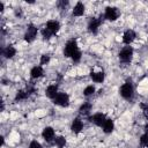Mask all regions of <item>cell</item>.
<instances>
[{
  "label": "cell",
  "mask_w": 148,
  "mask_h": 148,
  "mask_svg": "<svg viewBox=\"0 0 148 148\" xmlns=\"http://www.w3.org/2000/svg\"><path fill=\"white\" fill-rule=\"evenodd\" d=\"M99 25H101V20H98L96 17H92L88 23V30L90 32H92V34H96L98 28H99Z\"/></svg>",
  "instance_id": "cell-9"
},
{
  "label": "cell",
  "mask_w": 148,
  "mask_h": 148,
  "mask_svg": "<svg viewBox=\"0 0 148 148\" xmlns=\"http://www.w3.org/2000/svg\"><path fill=\"white\" fill-rule=\"evenodd\" d=\"M50 61V56L49 54H43L40 57V65H46Z\"/></svg>",
  "instance_id": "cell-23"
},
{
  "label": "cell",
  "mask_w": 148,
  "mask_h": 148,
  "mask_svg": "<svg viewBox=\"0 0 148 148\" xmlns=\"http://www.w3.org/2000/svg\"><path fill=\"white\" fill-rule=\"evenodd\" d=\"M53 34L49 30V29H46V28H43V30H42V36H43V38L44 39H49L51 36H52Z\"/></svg>",
  "instance_id": "cell-22"
},
{
  "label": "cell",
  "mask_w": 148,
  "mask_h": 148,
  "mask_svg": "<svg viewBox=\"0 0 148 148\" xmlns=\"http://www.w3.org/2000/svg\"><path fill=\"white\" fill-rule=\"evenodd\" d=\"M30 74H31V77H32V79H38V77H40V76L43 75V68H42V66H35V67L31 69Z\"/></svg>",
  "instance_id": "cell-17"
},
{
  "label": "cell",
  "mask_w": 148,
  "mask_h": 148,
  "mask_svg": "<svg viewBox=\"0 0 148 148\" xmlns=\"http://www.w3.org/2000/svg\"><path fill=\"white\" fill-rule=\"evenodd\" d=\"M135 37H136V34H135L133 30L128 29V30H126V31L124 32V35H123V42H124L125 44L130 45V44L135 39Z\"/></svg>",
  "instance_id": "cell-8"
},
{
  "label": "cell",
  "mask_w": 148,
  "mask_h": 148,
  "mask_svg": "<svg viewBox=\"0 0 148 148\" xmlns=\"http://www.w3.org/2000/svg\"><path fill=\"white\" fill-rule=\"evenodd\" d=\"M141 108L143 109V112H145V114L148 117V103H146V104H142V105H141Z\"/></svg>",
  "instance_id": "cell-28"
},
{
  "label": "cell",
  "mask_w": 148,
  "mask_h": 148,
  "mask_svg": "<svg viewBox=\"0 0 148 148\" xmlns=\"http://www.w3.org/2000/svg\"><path fill=\"white\" fill-rule=\"evenodd\" d=\"M90 110H91V104L90 103H83L79 109L80 113H82V114H88Z\"/></svg>",
  "instance_id": "cell-19"
},
{
  "label": "cell",
  "mask_w": 148,
  "mask_h": 148,
  "mask_svg": "<svg viewBox=\"0 0 148 148\" xmlns=\"http://www.w3.org/2000/svg\"><path fill=\"white\" fill-rule=\"evenodd\" d=\"M145 130H146V133L148 134V123L146 124V126H145Z\"/></svg>",
  "instance_id": "cell-30"
},
{
  "label": "cell",
  "mask_w": 148,
  "mask_h": 148,
  "mask_svg": "<svg viewBox=\"0 0 148 148\" xmlns=\"http://www.w3.org/2000/svg\"><path fill=\"white\" fill-rule=\"evenodd\" d=\"M42 135L46 141H51L54 138V130L52 127H45L42 132Z\"/></svg>",
  "instance_id": "cell-13"
},
{
  "label": "cell",
  "mask_w": 148,
  "mask_h": 148,
  "mask_svg": "<svg viewBox=\"0 0 148 148\" xmlns=\"http://www.w3.org/2000/svg\"><path fill=\"white\" fill-rule=\"evenodd\" d=\"M15 53H16V50H15V47H14L13 45L6 46V47L3 49V51H2V54H3L5 58H7V59L13 58V57L15 56Z\"/></svg>",
  "instance_id": "cell-14"
},
{
  "label": "cell",
  "mask_w": 148,
  "mask_h": 148,
  "mask_svg": "<svg viewBox=\"0 0 148 148\" xmlns=\"http://www.w3.org/2000/svg\"><path fill=\"white\" fill-rule=\"evenodd\" d=\"M45 28H46V29H49V30L54 35V34H57V32L59 31V29H60V24H59V22H58V21L51 20V21H47V23H46Z\"/></svg>",
  "instance_id": "cell-10"
},
{
  "label": "cell",
  "mask_w": 148,
  "mask_h": 148,
  "mask_svg": "<svg viewBox=\"0 0 148 148\" xmlns=\"http://www.w3.org/2000/svg\"><path fill=\"white\" fill-rule=\"evenodd\" d=\"M67 5H68V1H59V2H58V6H59L60 9H64Z\"/></svg>",
  "instance_id": "cell-27"
},
{
  "label": "cell",
  "mask_w": 148,
  "mask_h": 148,
  "mask_svg": "<svg viewBox=\"0 0 148 148\" xmlns=\"http://www.w3.org/2000/svg\"><path fill=\"white\" fill-rule=\"evenodd\" d=\"M54 143H56V146H57L58 148H62V147H65V145H66V139H65L64 136H57V138L54 139Z\"/></svg>",
  "instance_id": "cell-20"
},
{
  "label": "cell",
  "mask_w": 148,
  "mask_h": 148,
  "mask_svg": "<svg viewBox=\"0 0 148 148\" xmlns=\"http://www.w3.org/2000/svg\"><path fill=\"white\" fill-rule=\"evenodd\" d=\"M53 103L59 106H68L69 104V97L65 92H58V95L54 97Z\"/></svg>",
  "instance_id": "cell-3"
},
{
  "label": "cell",
  "mask_w": 148,
  "mask_h": 148,
  "mask_svg": "<svg viewBox=\"0 0 148 148\" xmlns=\"http://www.w3.org/2000/svg\"><path fill=\"white\" fill-rule=\"evenodd\" d=\"M90 77L92 79V81H95L97 83H101L104 80V73L103 72H91Z\"/></svg>",
  "instance_id": "cell-16"
},
{
  "label": "cell",
  "mask_w": 148,
  "mask_h": 148,
  "mask_svg": "<svg viewBox=\"0 0 148 148\" xmlns=\"http://www.w3.org/2000/svg\"><path fill=\"white\" fill-rule=\"evenodd\" d=\"M37 36V28L30 23L28 27H27V31H25V35H24V39L28 42V43H31Z\"/></svg>",
  "instance_id": "cell-4"
},
{
  "label": "cell",
  "mask_w": 148,
  "mask_h": 148,
  "mask_svg": "<svg viewBox=\"0 0 148 148\" xmlns=\"http://www.w3.org/2000/svg\"><path fill=\"white\" fill-rule=\"evenodd\" d=\"M72 59H73L74 62H79L80 59H81V52H80V51H76V52L72 56Z\"/></svg>",
  "instance_id": "cell-24"
},
{
  "label": "cell",
  "mask_w": 148,
  "mask_h": 148,
  "mask_svg": "<svg viewBox=\"0 0 148 148\" xmlns=\"http://www.w3.org/2000/svg\"><path fill=\"white\" fill-rule=\"evenodd\" d=\"M102 127H103V131L105 133H111L113 131V121L111 119H106Z\"/></svg>",
  "instance_id": "cell-18"
},
{
  "label": "cell",
  "mask_w": 148,
  "mask_h": 148,
  "mask_svg": "<svg viewBox=\"0 0 148 148\" xmlns=\"http://www.w3.org/2000/svg\"><path fill=\"white\" fill-rule=\"evenodd\" d=\"M29 148H43V147H42V145H40L39 142H37V141H31L30 145H29Z\"/></svg>",
  "instance_id": "cell-26"
},
{
  "label": "cell",
  "mask_w": 148,
  "mask_h": 148,
  "mask_svg": "<svg viewBox=\"0 0 148 148\" xmlns=\"http://www.w3.org/2000/svg\"><path fill=\"white\" fill-rule=\"evenodd\" d=\"M45 94H46V96H47L49 98L54 99V97L58 95V86H57V84H51V86H49V87L46 88V90H45Z\"/></svg>",
  "instance_id": "cell-11"
},
{
  "label": "cell",
  "mask_w": 148,
  "mask_h": 148,
  "mask_svg": "<svg viewBox=\"0 0 148 148\" xmlns=\"http://www.w3.org/2000/svg\"><path fill=\"white\" fill-rule=\"evenodd\" d=\"M72 132H74L75 134H79L81 131H82V128H83V124H82V121L80 120V118H75L74 120H73V123H72Z\"/></svg>",
  "instance_id": "cell-12"
},
{
  "label": "cell",
  "mask_w": 148,
  "mask_h": 148,
  "mask_svg": "<svg viewBox=\"0 0 148 148\" xmlns=\"http://www.w3.org/2000/svg\"><path fill=\"white\" fill-rule=\"evenodd\" d=\"M0 10H1V12L3 10V3H2V2H0Z\"/></svg>",
  "instance_id": "cell-29"
},
{
  "label": "cell",
  "mask_w": 148,
  "mask_h": 148,
  "mask_svg": "<svg viewBox=\"0 0 148 148\" xmlns=\"http://www.w3.org/2000/svg\"><path fill=\"white\" fill-rule=\"evenodd\" d=\"M76 51H79L77 49V43L75 39H71L66 43L65 49H64V54L65 57H72Z\"/></svg>",
  "instance_id": "cell-1"
},
{
  "label": "cell",
  "mask_w": 148,
  "mask_h": 148,
  "mask_svg": "<svg viewBox=\"0 0 148 148\" xmlns=\"http://www.w3.org/2000/svg\"><path fill=\"white\" fill-rule=\"evenodd\" d=\"M147 142H148V134H147V133H145V134L141 136V139H140V143H141V146L146 147Z\"/></svg>",
  "instance_id": "cell-25"
},
{
  "label": "cell",
  "mask_w": 148,
  "mask_h": 148,
  "mask_svg": "<svg viewBox=\"0 0 148 148\" xmlns=\"http://www.w3.org/2000/svg\"><path fill=\"white\" fill-rule=\"evenodd\" d=\"M105 18L106 20H110V21H116L119 16V12L116 7H106L105 8V14H104Z\"/></svg>",
  "instance_id": "cell-6"
},
{
  "label": "cell",
  "mask_w": 148,
  "mask_h": 148,
  "mask_svg": "<svg viewBox=\"0 0 148 148\" xmlns=\"http://www.w3.org/2000/svg\"><path fill=\"white\" fill-rule=\"evenodd\" d=\"M84 13V6L82 2H77L73 8V15L74 16H81Z\"/></svg>",
  "instance_id": "cell-15"
},
{
  "label": "cell",
  "mask_w": 148,
  "mask_h": 148,
  "mask_svg": "<svg viewBox=\"0 0 148 148\" xmlns=\"http://www.w3.org/2000/svg\"><path fill=\"white\" fill-rule=\"evenodd\" d=\"M146 148H148V142H147V145H146Z\"/></svg>",
  "instance_id": "cell-31"
},
{
  "label": "cell",
  "mask_w": 148,
  "mask_h": 148,
  "mask_svg": "<svg viewBox=\"0 0 148 148\" xmlns=\"http://www.w3.org/2000/svg\"><path fill=\"white\" fill-rule=\"evenodd\" d=\"M95 92V87L94 86H88V87H86V89L83 90V95L84 96H90V95H92Z\"/></svg>",
  "instance_id": "cell-21"
},
{
  "label": "cell",
  "mask_w": 148,
  "mask_h": 148,
  "mask_svg": "<svg viewBox=\"0 0 148 148\" xmlns=\"http://www.w3.org/2000/svg\"><path fill=\"white\" fill-rule=\"evenodd\" d=\"M89 120L92 123V124H95L96 126H103L104 125V123H105V120H106V117H105V114H103V113H95L94 116H91V117H89Z\"/></svg>",
  "instance_id": "cell-7"
},
{
  "label": "cell",
  "mask_w": 148,
  "mask_h": 148,
  "mask_svg": "<svg viewBox=\"0 0 148 148\" xmlns=\"http://www.w3.org/2000/svg\"><path fill=\"white\" fill-rule=\"evenodd\" d=\"M133 57V49L131 46H125L119 52V59L121 62H130Z\"/></svg>",
  "instance_id": "cell-2"
},
{
  "label": "cell",
  "mask_w": 148,
  "mask_h": 148,
  "mask_svg": "<svg viewBox=\"0 0 148 148\" xmlns=\"http://www.w3.org/2000/svg\"><path fill=\"white\" fill-rule=\"evenodd\" d=\"M120 95L124 98H126V99L132 98V96H133V87H132L131 82H126V83H124L121 86V88H120Z\"/></svg>",
  "instance_id": "cell-5"
}]
</instances>
